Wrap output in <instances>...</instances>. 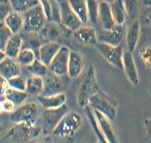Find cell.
Segmentation results:
<instances>
[{
    "label": "cell",
    "mask_w": 151,
    "mask_h": 143,
    "mask_svg": "<svg viewBox=\"0 0 151 143\" xmlns=\"http://www.w3.org/2000/svg\"><path fill=\"white\" fill-rule=\"evenodd\" d=\"M11 11L13 10L9 0H0V23L4 22Z\"/></svg>",
    "instance_id": "38"
},
{
    "label": "cell",
    "mask_w": 151,
    "mask_h": 143,
    "mask_svg": "<svg viewBox=\"0 0 151 143\" xmlns=\"http://www.w3.org/2000/svg\"><path fill=\"white\" fill-rule=\"evenodd\" d=\"M2 108H3V112L5 113H12L14 110H16V105L14 104L13 102H11V101L8 100V99H5L3 101H2Z\"/></svg>",
    "instance_id": "40"
},
{
    "label": "cell",
    "mask_w": 151,
    "mask_h": 143,
    "mask_svg": "<svg viewBox=\"0 0 151 143\" xmlns=\"http://www.w3.org/2000/svg\"><path fill=\"white\" fill-rule=\"evenodd\" d=\"M12 34H13L5 26L4 22L0 23V50H5L7 43Z\"/></svg>",
    "instance_id": "36"
},
{
    "label": "cell",
    "mask_w": 151,
    "mask_h": 143,
    "mask_svg": "<svg viewBox=\"0 0 151 143\" xmlns=\"http://www.w3.org/2000/svg\"><path fill=\"white\" fill-rule=\"evenodd\" d=\"M53 143H74V139L72 136H67L59 138V140Z\"/></svg>",
    "instance_id": "42"
},
{
    "label": "cell",
    "mask_w": 151,
    "mask_h": 143,
    "mask_svg": "<svg viewBox=\"0 0 151 143\" xmlns=\"http://www.w3.org/2000/svg\"><path fill=\"white\" fill-rule=\"evenodd\" d=\"M61 46L57 42H45L38 50L37 58L48 66Z\"/></svg>",
    "instance_id": "16"
},
{
    "label": "cell",
    "mask_w": 151,
    "mask_h": 143,
    "mask_svg": "<svg viewBox=\"0 0 151 143\" xmlns=\"http://www.w3.org/2000/svg\"><path fill=\"white\" fill-rule=\"evenodd\" d=\"M21 65L17 59L6 57L0 63V74L7 79L20 75Z\"/></svg>",
    "instance_id": "20"
},
{
    "label": "cell",
    "mask_w": 151,
    "mask_h": 143,
    "mask_svg": "<svg viewBox=\"0 0 151 143\" xmlns=\"http://www.w3.org/2000/svg\"><path fill=\"white\" fill-rule=\"evenodd\" d=\"M140 32L141 25L139 20L132 22L130 26L127 28L124 41L128 52L133 53L136 50L140 37Z\"/></svg>",
    "instance_id": "18"
},
{
    "label": "cell",
    "mask_w": 151,
    "mask_h": 143,
    "mask_svg": "<svg viewBox=\"0 0 151 143\" xmlns=\"http://www.w3.org/2000/svg\"><path fill=\"white\" fill-rule=\"evenodd\" d=\"M23 30L26 33L39 32L47 22V18L40 3L22 14Z\"/></svg>",
    "instance_id": "4"
},
{
    "label": "cell",
    "mask_w": 151,
    "mask_h": 143,
    "mask_svg": "<svg viewBox=\"0 0 151 143\" xmlns=\"http://www.w3.org/2000/svg\"><path fill=\"white\" fill-rule=\"evenodd\" d=\"M51 136H45V137H43L42 139H40V141L38 142L37 143H53V137Z\"/></svg>",
    "instance_id": "43"
},
{
    "label": "cell",
    "mask_w": 151,
    "mask_h": 143,
    "mask_svg": "<svg viewBox=\"0 0 151 143\" xmlns=\"http://www.w3.org/2000/svg\"><path fill=\"white\" fill-rule=\"evenodd\" d=\"M36 58L37 55L34 51L28 48H22L17 56V61L21 66L27 67L31 65Z\"/></svg>",
    "instance_id": "33"
},
{
    "label": "cell",
    "mask_w": 151,
    "mask_h": 143,
    "mask_svg": "<svg viewBox=\"0 0 151 143\" xmlns=\"http://www.w3.org/2000/svg\"><path fill=\"white\" fill-rule=\"evenodd\" d=\"M4 129V125L2 123V122H0V135H1V134L2 133V131H3Z\"/></svg>",
    "instance_id": "47"
},
{
    "label": "cell",
    "mask_w": 151,
    "mask_h": 143,
    "mask_svg": "<svg viewBox=\"0 0 151 143\" xmlns=\"http://www.w3.org/2000/svg\"><path fill=\"white\" fill-rule=\"evenodd\" d=\"M110 7L112 16L116 26L125 24L126 19L127 17L122 0H115L110 4Z\"/></svg>",
    "instance_id": "27"
},
{
    "label": "cell",
    "mask_w": 151,
    "mask_h": 143,
    "mask_svg": "<svg viewBox=\"0 0 151 143\" xmlns=\"http://www.w3.org/2000/svg\"><path fill=\"white\" fill-rule=\"evenodd\" d=\"M67 2L71 10L76 14L83 24H86L89 21L87 0H67Z\"/></svg>",
    "instance_id": "25"
},
{
    "label": "cell",
    "mask_w": 151,
    "mask_h": 143,
    "mask_svg": "<svg viewBox=\"0 0 151 143\" xmlns=\"http://www.w3.org/2000/svg\"><path fill=\"white\" fill-rule=\"evenodd\" d=\"M9 87L14 90L25 91L26 90V81L22 76L20 75L10 78L8 80Z\"/></svg>",
    "instance_id": "37"
},
{
    "label": "cell",
    "mask_w": 151,
    "mask_h": 143,
    "mask_svg": "<svg viewBox=\"0 0 151 143\" xmlns=\"http://www.w3.org/2000/svg\"><path fill=\"white\" fill-rule=\"evenodd\" d=\"M82 122V116L78 112H68L55 127L52 136L57 138L72 136L80 128Z\"/></svg>",
    "instance_id": "3"
},
{
    "label": "cell",
    "mask_w": 151,
    "mask_h": 143,
    "mask_svg": "<svg viewBox=\"0 0 151 143\" xmlns=\"http://www.w3.org/2000/svg\"><path fill=\"white\" fill-rule=\"evenodd\" d=\"M88 4V20L93 24H97L99 22V4L97 0H87Z\"/></svg>",
    "instance_id": "35"
},
{
    "label": "cell",
    "mask_w": 151,
    "mask_h": 143,
    "mask_svg": "<svg viewBox=\"0 0 151 143\" xmlns=\"http://www.w3.org/2000/svg\"><path fill=\"white\" fill-rule=\"evenodd\" d=\"M67 97L65 93L53 96H39L37 101L45 110L56 109L66 104Z\"/></svg>",
    "instance_id": "19"
},
{
    "label": "cell",
    "mask_w": 151,
    "mask_h": 143,
    "mask_svg": "<svg viewBox=\"0 0 151 143\" xmlns=\"http://www.w3.org/2000/svg\"><path fill=\"white\" fill-rule=\"evenodd\" d=\"M39 3L42 8L47 20H50L51 18L52 8H53V2L50 0H38Z\"/></svg>",
    "instance_id": "39"
},
{
    "label": "cell",
    "mask_w": 151,
    "mask_h": 143,
    "mask_svg": "<svg viewBox=\"0 0 151 143\" xmlns=\"http://www.w3.org/2000/svg\"><path fill=\"white\" fill-rule=\"evenodd\" d=\"M27 71L33 76L44 78L49 72V68L47 65L36 58L31 65L26 67Z\"/></svg>",
    "instance_id": "32"
},
{
    "label": "cell",
    "mask_w": 151,
    "mask_h": 143,
    "mask_svg": "<svg viewBox=\"0 0 151 143\" xmlns=\"http://www.w3.org/2000/svg\"><path fill=\"white\" fill-rule=\"evenodd\" d=\"M93 113L100 131L107 141L110 143H120L113 127L112 126L111 121L99 112L93 110Z\"/></svg>",
    "instance_id": "15"
},
{
    "label": "cell",
    "mask_w": 151,
    "mask_h": 143,
    "mask_svg": "<svg viewBox=\"0 0 151 143\" xmlns=\"http://www.w3.org/2000/svg\"><path fill=\"white\" fill-rule=\"evenodd\" d=\"M62 78L63 77L57 76L49 71L47 75L43 78L44 87L40 96H53L64 93L65 83L62 81Z\"/></svg>",
    "instance_id": "12"
},
{
    "label": "cell",
    "mask_w": 151,
    "mask_h": 143,
    "mask_svg": "<svg viewBox=\"0 0 151 143\" xmlns=\"http://www.w3.org/2000/svg\"><path fill=\"white\" fill-rule=\"evenodd\" d=\"M99 93V85L98 84L95 69L90 66L84 75L77 92V103L80 107H86L88 101L94 95Z\"/></svg>",
    "instance_id": "2"
},
{
    "label": "cell",
    "mask_w": 151,
    "mask_h": 143,
    "mask_svg": "<svg viewBox=\"0 0 151 143\" xmlns=\"http://www.w3.org/2000/svg\"><path fill=\"white\" fill-rule=\"evenodd\" d=\"M126 30L125 24L116 26L113 28L109 30H103L98 35V42L113 46L122 45L125 39Z\"/></svg>",
    "instance_id": "9"
},
{
    "label": "cell",
    "mask_w": 151,
    "mask_h": 143,
    "mask_svg": "<svg viewBox=\"0 0 151 143\" xmlns=\"http://www.w3.org/2000/svg\"><path fill=\"white\" fill-rule=\"evenodd\" d=\"M41 134V127L36 124L16 123L7 131L5 137L11 143H28Z\"/></svg>",
    "instance_id": "1"
},
{
    "label": "cell",
    "mask_w": 151,
    "mask_h": 143,
    "mask_svg": "<svg viewBox=\"0 0 151 143\" xmlns=\"http://www.w3.org/2000/svg\"><path fill=\"white\" fill-rule=\"evenodd\" d=\"M99 22L103 30L112 29L116 26L112 16L110 4L99 2Z\"/></svg>",
    "instance_id": "21"
},
{
    "label": "cell",
    "mask_w": 151,
    "mask_h": 143,
    "mask_svg": "<svg viewBox=\"0 0 151 143\" xmlns=\"http://www.w3.org/2000/svg\"><path fill=\"white\" fill-rule=\"evenodd\" d=\"M23 40L20 34H12L8 40L5 48V53L7 57L17 59V56L22 49Z\"/></svg>",
    "instance_id": "22"
},
{
    "label": "cell",
    "mask_w": 151,
    "mask_h": 143,
    "mask_svg": "<svg viewBox=\"0 0 151 143\" xmlns=\"http://www.w3.org/2000/svg\"><path fill=\"white\" fill-rule=\"evenodd\" d=\"M68 112L66 104L59 108L45 110L42 116V133L46 136L52 134L55 127Z\"/></svg>",
    "instance_id": "7"
},
{
    "label": "cell",
    "mask_w": 151,
    "mask_h": 143,
    "mask_svg": "<svg viewBox=\"0 0 151 143\" xmlns=\"http://www.w3.org/2000/svg\"><path fill=\"white\" fill-rule=\"evenodd\" d=\"M6 55L5 53V51H2V50H0V63L2 62L5 58H6Z\"/></svg>",
    "instance_id": "45"
},
{
    "label": "cell",
    "mask_w": 151,
    "mask_h": 143,
    "mask_svg": "<svg viewBox=\"0 0 151 143\" xmlns=\"http://www.w3.org/2000/svg\"><path fill=\"white\" fill-rule=\"evenodd\" d=\"M85 112H86L87 117L89 119L90 123H91V126H92L94 132H95L99 141L101 143H110L107 141V139L104 137V136L103 135L102 133L101 132V131H100L98 123H97L96 122V119L95 115H94L93 110L89 106H87L86 107H85Z\"/></svg>",
    "instance_id": "34"
},
{
    "label": "cell",
    "mask_w": 151,
    "mask_h": 143,
    "mask_svg": "<svg viewBox=\"0 0 151 143\" xmlns=\"http://www.w3.org/2000/svg\"><path fill=\"white\" fill-rule=\"evenodd\" d=\"M39 33L45 42H56V40L60 37L61 31L58 23L47 20Z\"/></svg>",
    "instance_id": "23"
},
{
    "label": "cell",
    "mask_w": 151,
    "mask_h": 143,
    "mask_svg": "<svg viewBox=\"0 0 151 143\" xmlns=\"http://www.w3.org/2000/svg\"><path fill=\"white\" fill-rule=\"evenodd\" d=\"M142 4L145 6L148 7V8H151V0H143L142 1Z\"/></svg>",
    "instance_id": "44"
},
{
    "label": "cell",
    "mask_w": 151,
    "mask_h": 143,
    "mask_svg": "<svg viewBox=\"0 0 151 143\" xmlns=\"http://www.w3.org/2000/svg\"><path fill=\"white\" fill-rule=\"evenodd\" d=\"M127 17L132 22L138 20L140 12L139 0H122Z\"/></svg>",
    "instance_id": "31"
},
{
    "label": "cell",
    "mask_w": 151,
    "mask_h": 143,
    "mask_svg": "<svg viewBox=\"0 0 151 143\" xmlns=\"http://www.w3.org/2000/svg\"><path fill=\"white\" fill-rule=\"evenodd\" d=\"M122 65V69L124 70L128 81L133 85H138L139 84V76L133 53L127 50L124 51L123 54Z\"/></svg>",
    "instance_id": "14"
},
{
    "label": "cell",
    "mask_w": 151,
    "mask_h": 143,
    "mask_svg": "<svg viewBox=\"0 0 151 143\" xmlns=\"http://www.w3.org/2000/svg\"><path fill=\"white\" fill-rule=\"evenodd\" d=\"M5 99L11 101L16 106H20L22 104L25 103V101L28 97V94L26 93V91L14 90L9 87L5 93Z\"/></svg>",
    "instance_id": "29"
},
{
    "label": "cell",
    "mask_w": 151,
    "mask_h": 143,
    "mask_svg": "<svg viewBox=\"0 0 151 143\" xmlns=\"http://www.w3.org/2000/svg\"><path fill=\"white\" fill-rule=\"evenodd\" d=\"M55 1H56V2H57V3H59V2H63V1H65V0H55Z\"/></svg>",
    "instance_id": "49"
},
{
    "label": "cell",
    "mask_w": 151,
    "mask_h": 143,
    "mask_svg": "<svg viewBox=\"0 0 151 143\" xmlns=\"http://www.w3.org/2000/svg\"><path fill=\"white\" fill-rule=\"evenodd\" d=\"M97 143H101V142H99H99H97Z\"/></svg>",
    "instance_id": "50"
},
{
    "label": "cell",
    "mask_w": 151,
    "mask_h": 143,
    "mask_svg": "<svg viewBox=\"0 0 151 143\" xmlns=\"http://www.w3.org/2000/svg\"><path fill=\"white\" fill-rule=\"evenodd\" d=\"M69 48L65 46H61L56 56L49 64V71L59 77L68 75V64L70 54Z\"/></svg>",
    "instance_id": "10"
},
{
    "label": "cell",
    "mask_w": 151,
    "mask_h": 143,
    "mask_svg": "<svg viewBox=\"0 0 151 143\" xmlns=\"http://www.w3.org/2000/svg\"><path fill=\"white\" fill-rule=\"evenodd\" d=\"M96 49L100 55L110 63L113 66L122 69V60H123V52L122 45L118 46H113L110 45L105 44L102 43H98Z\"/></svg>",
    "instance_id": "8"
},
{
    "label": "cell",
    "mask_w": 151,
    "mask_h": 143,
    "mask_svg": "<svg viewBox=\"0 0 151 143\" xmlns=\"http://www.w3.org/2000/svg\"><path fill=\"white\" fill-rule=\"evenodd\" d=\"M44 87V80L43 78L33 76L28 78L26 81V93L31 96H39L42 94Z\"/></svg>",
    "instance_id": "28"
},
{
    "label": "cell",
    "mask_w": 151,
    "mask_h": 143,
    "mask_svg": "<svg viewBox=\"0 0 151 143\" xmlns=\"http://www.w3.org/2000/svg\"><path fill=\"white\" fill-rule=\"evenodd\" d=\"M40 114V106L36 102H25L11 113V120L15 124H35Z\"/></svg>",
    "instance_id": "6"
},
{
    "label": "cell",
    "mask_w": 151,
    "mask_h": 143,
    "mask_svg": "<svg viewBox=\"0 0 151 143\" xmlns=\"http://www.w3.org/2000/svg\"><path fill=\"white\" fill-rule=\"evenodd\" d=\"M3 113V108H2V103L0 101V113Z\"/></svg>",
    "instance_id": "48"
},
{
    "label": "cell",
    "mask_w": 151,
    "mask_h": 143,
    "mask_svg": "<svg viewBox=\"0 0 151 143\" xmlns=\"http://www.w3.org/2000/svg\"><path fill=\"white\" fill-rule=\"evenodd\" d=\"M22 37L23 40L22 48H28L32 49L36 52V55L41 45L45 42L39 32H30V33L25 32L24 36Z\"/></svg>",
    "instance_id": "26"
},
{
    "label": "cell",
    "mask_w": 151,
    "mask_h": 143,
    "mask_svg": "<svg viewBox=\"0 0 151 143\" xmlns=\"http://www.w3.org/2000/svg\"><path fill=\"white\" fill-rule=\"evenodd\" d=\"M88 106L93 110L99 112L110 121H113L116 117V106L112 101L111 98L104 93L99 92L92 96L88 101Z\"/></svg>",
    "instance_id": "5"
},
{
    "label": "cell",
    "mask_w": 151,
    "mask_h": 143,
    "mask_svg": "<svg viewBox=\"0 0 151 143\" xmlns=\"http://www.w3.org/2000/svg\"><path fill=\"white\" fill-rule=\"evenodd\" d=\"M8 88H9V84H8V79L0 75V96H5Z\"/></svg>",
    "instance_id": "41"
},
{
    "label": "cell",
    "mask_w": 151,
    "mask_h": 143,
    "mask_svg": "<svg viewBox=\"0 0 151 143\" xmlns=\"http://www.w3.org/2000/svg\"><path fill=\"white\" fill-rule=\"evenodd\" d=\"M85 60L79 52L70 51L68 64V76L70 78H78L83 72Z\"/></svg>",
    "instance_id": "13"
},
{
    "label": "cell",
    "mask_w": 151,
    "mask_h": 143,
    "mask_svg": "<svg viewBox=\"0 0 151 143\" xmlns=\"http://www.w3.org/2000/svg\"><path fill=\"white\" fill-rule=\"evenodd\" d=\"M97 1H98L99 2H105V3L110 4L113 2H114L115 0H97Z\"/></svg>",
    "instance_id": "46"
},
{
    "label": "cell",
    "mask_w": 151,
    "mask_h": 143,
    "mask_svg": "<svg viewBox=\"0 0 151 143\" xmlns=\"http://www.w3.org/2000/svg\"><path fill=\"white\" fill-rule=\"evenodd\" d=\"M58 4L60 12V24H62L68 30L76 31L82 26L83 23L76 16V14L71 10L67 0Z\"/></svg>",
    "instance_id": "11"
},
{
    "label": "cell",
    "mask_w": 151,
    "mask_h": 143,
    "mask_svg": "<svg viewBox=\"0 0 151 143\" xmlns=\"http://www.w3.org/2000/svg\"><path fill=\"white\" fill-rule=\"evenodd\" d=\"M4 23L13 34H19L24 28L22 14L16 11H11L4 20Z\"/></svg>",
    "instance_id": "24"
},
{
    "label": "cell",
    "mask_w": 151,
    "mask_h": 143,
    "mask_svg": "<svg viewBox=\"0 0 151 143\" xmlns=\"http://www.w3.org/2000/svg\"><path fill=\"white\" fill-rule=\"evenodd\" d=\"M75 38L86 46H96L98 42V34L95 28L91 26H82L74 31Z\"/></svg>",
    "instance_id": "17"
},
{
    "label": "cell",
    "mask_w": 151,
    "mask_h": 143,
    "mask_svg": "<svg viewBox=\"0 0 151 143\" xmlns=\"http://www.w3.org/2000/svg\"><path fill=\"white\" fill-rule=\"evenodd\" d=\"M12 10L22 14L39 4L38 0H9Z\"/></svg>",
    "instance_id": "30"
}]
</instances>
